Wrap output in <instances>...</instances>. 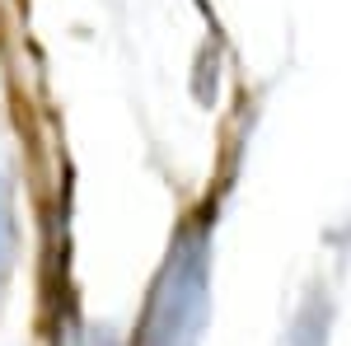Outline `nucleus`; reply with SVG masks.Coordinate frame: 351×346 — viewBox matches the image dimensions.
<instances>
[{
    "label": "nucleus",
    "instance_id": "f257e3e1",
    "mask_svg": "<svg viewBox=\"0 0 351 346\" xmlns=\"http://www.w3.org/2000/svg\"><path fill=\"white\" fill-rule=\"evenodd\" d=\"M10 258V206H5V187H0V267Z\"/></svg>",
    "mask_w": 351,
    "mask_h": 346
}]
</instances>
